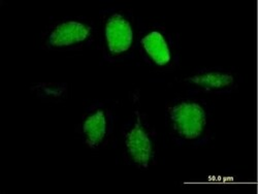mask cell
Wrapping results in <instances>:
<instances>
[{"mask_svg":"<svg viewBox=\"0 0 258 194\" xmlns=\"http://www.w3.org/2000/svg\"><path fill=\"white\" fill-rule=\"evenodd\" d=\"M165 125L177 144L199 147L211 138L212 117L205 101L196 97H179L165 109Z\"/></svg>","mask_w":258,"mask_h":194,"instance_id":"obj_1","label":"cell"},{"mask_svg":"<svg viewBox=\"0 0 258 194\" xmlns=\"http://www.w3.org/2000/svg\"><path fill=\"white\" fill-rule=\"evenodd\" d=\"M139 27L134 13L123 7H112L100 13L97 36L102 57L110 63L133 58L137 50Z\"/></svg>","mask_w":258,"mask_h":194,"instance_id":"obj_2","label":"cell"},{"mask_svg":"<svg viewBox=\"0 0 258 194\" xmlns=\"http://www.w3.org/2000/svg\"><path fill=\"white\" fill-rule=\"evenodd\" d=\"M97 37V27L89 18L66 17L50 23L40 35V47L49 52L67 53L88 48Z\"/></svg>","mask_w":258,"mask_h":194,"instance_id":"obj_3","label":"cell"},{"mask_svg":"<svg viewBox=\"0 0 258 194\" xmlns=\"http://www.w3.org/2000/svg\"><path fill=\"white\" fill-rule=\"evenodd\" d=\"M122 154L125 161L135 167L148 169L157 157V136L146 116L136 111L121 133Z\"/></svg>","mask_w":258,"mask_h":194,"instance_id":"obj_4","label":"cell"},{"mask_svg":"<svg viewBox=\"0 0 258 194\" xmlns=\"http://www.w3.org/2000/svg\"><path fill=\"white\" fill-rule=\"evenodd\" d=\"M137 51L146 64L158 71L174 70L179 63V47L164 26L152 24L140 29Z\"/></svg>","mask_w":258,"mask_h":194,"instance_id":"obj_5","label":"cell"},{"mask_svg":"<svg viewBox=\"0 0 258 194\" xmlns=\"http://www.w3.org/2000/svg\"><path fill=\"white\" fill-rule=\"evenodd\" d=\"M114 126L115 117L111 107L97 102L85 110L78 132L86 147L97 151L105 148L109 144L114 132Z\"/></svg>","mask_w":258,"mask_h":194,"instance_id":"obj_6","label":"cell"},{"mask_svg":"<svg viewBox=\"0 0 258 194\" xmlns=\"http://www.w3.org/2000/svg\"><path fill=\"white\" fill-rule=\"evenodd\" d=\"M182 83L190 91L205 94H228L239 87L240 77L231 70L205 68L191 72Z\"/></svg>","mask_w":258,"mask_h":194,"instance_id":"obj_7","label":"cell"},{"mask_svg":"<svg viewBox=\"0 0 258 194\" xmlns=\"http://www.w3.org/2000/svg\"><path fill=\"white\" fill-rule=\"evenodd\" d=\"M31 90L38 98L42 100L61 101L68 96V87L66 84L42 83L34 85Z\"/></svg>","mask_w":258,"mask_h":194,"instance_id":"obj_8","label":"cell"}]
</instances>
